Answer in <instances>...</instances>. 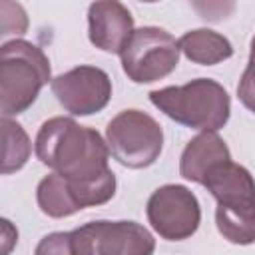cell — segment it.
<instances>
[{
    "instance_id": "obj_13",
    "label": "cell",
    "mask_w": 255,
    "mask_h": 255,
    "mask_svg": "<svg viewBox=\"0 0 255 255\" xmlns=\"http://www.w3.org/2000/svg\"><path fill=\"white\" fill-rule=\"evenodd\" d=\"M36 199H38V207L42 209V213L60 219V217H70L76 211H80V205L76 203L68 179L60 173H50L46 175L36 189Z\"/></svg>"
},
{
    "instance_id": "obj_6",
    "label": "cell",
    "mask_w": 255,
    "mask_h": 255,
    "mask_svg": "<svg viewBox=\"0 0 255 255\" xmlns=\"http://www.w3.org/2000/svg\"><path fill=\"white\" fill-rule=\"evenodd\" d=\"M177 40L157 26H143L131 32L120 50L122 68L135 84H151L169 76L179 62Z\"/></svg>"
},
{
    "instance_id": "obj_9",
    "label": "cell",
    "mask_w": 255,
    "mask_h": 255,
    "mask_svg": "<svg viewBox=\"0 0 255 255\" xmlns=\"http://www.w3.org/2000/svg\"><path fill=\"white\" fill-rule=\"evenodd\" d=\"M52 92L60 106L74 116L102 112L112 98L110 76L96 66H76L52 80Z\"/></svg>"
},
{
    "instance_id": "obj_14",
    "label": "cell",
    "mask_w": 255,
    "mask_h": 255,
    "mask_svg": "<svg viewBox=\"0 0 255 255\" xmlns=\"http://www.w3.org/2000/svg\"><path fill=\"white\" fill-rule=\"evenodd\" d=\"M2 135H4V151H2V173L8 175L24 167L30 157V139L20 124L10 120V116L2 118Z\"/></svg>"
},
{
    "instance_id": "obj_2",
    "label": "cell",
    "mask_w": 255,
    "mask_h": 255,
    "mask_svg": "<svg viewBox=\"0 0 255 255\" xmlns=\"http://www.w3.org/2000/svg\"><path fill=\"white\" fill-rule=\"evenodd\" d=\"M203 185L215 197V223L219 233L235 245L255 243V179L231 159L215 165Z\"/></svg>"
},
{
    "instance_id": "obj_3",
    "label": "cell",
    "mask_w": 255,
    "mask_h": 255,
    "mask_svg": "<svg viewBox=\"0 0 255 255\" xmlns=\"http://www.w3.org/2000/svg\"><path fill=\"white\" fill-rule=\"evenodd\" d=\"M149 102L173 122L201 129H221L231 112V102L221 84L209 78H197L183 86H167L153 90Z\"/></svg>"
},
{
    "instance_id": "obj_7",
    "label": "cell",
    "mask_w": 255,
    "mask_h": 255,
    "mask_svg": "<svg viewBox=\"0 0 255 255\" xmlns=\"http://www.w3.org/2000/svg\"><path fill=\"white\" fill-rule=\"evenodd\" d=\"M74 255H149L151 233L135 221H90L70 231Z\"/></svg>"
},
{
    "instance_id": "obj_12",
    "label": "cell",
    "mask_w": 255,
    "mask_h": 255,
    "mask_svg": "<svg viewBox=\"0 0 255 255\" xmlns=\"http://www.w3.org/2000/svg\"><path fill=\"white\" fill-rule=\"evenodd\" d=\"M177 44L187 60L201 64V66H215L233 56L231 42L223 34L215 30H207V28L185 32L177 40Z\"/></svg>"
},
{
    "instance_id": "obj_17",
    "label": "cell",
    "mask_w": 255,
    "mask_h": 255,
    "mask_svg": "<svg viewBox=\"0 0 255 255\" xmlns=\"http://www.w3.org/2000/svg\"><path fill=\"white\" fill-rule=\"evenodd\" d=\"M237 96L241 104L255 114V36L251 38V52H249V62L247 68L239 80L237 86Z\"/></svg>"
},
{
    "instance_id": "obj_1",
    "label": "cell",
    "mask_w": 255,
    "mask_h": 255,
    "mask_svg": "<svg viewBox=\"0 0 255 255\" xmlns=\"http://www.w3.org/2000/svg\"><path fill=\"white\" fill-rule=\"evenodd\" d=\"M36 155L52 171L80 181L110 171V147L104 137L72 118H50L36 135Z\"/></svg>"
},
{
    "instance_id": "obj_5",
    "label": "cell",
    "mask_w": 255,
    "mask_h": 255,
    "mask_svg": "<svg viewBox=\"0 0 255 255\" xmlns=\"http://www.w3.org/2000/svg\"><path fill=\"white\" fill-rule=\"evenodd\" d=\"M110 153L126 167L143 169L155 163L163 147L161 126L145 112L124 110L106 128Z\"/></svg>"
},
{
    "instance_id": "obj_16",
    "label": "cell",
    "mask_w": 255,
    "mask_h": 255,
    "mask_svg": "<svg viewBox=\"0 0 255 255\" xmlns=\"http://www.w3.org/2000/svg\"><path fill=\"white\" fill-rule=\"evenodd\" d=\"M2 36L6 34H22L28 28V16L24 8L18 2L12 0H2Z\"/></svg>"
},
{
    "instance_id": "obj_4",
    "label": "cell",
    "mask_w": 255,
    "mask_h": 255,
    "mask_svg": "<svg viewBox=\"0 0 255 255\" xmlns=\"http://www.w3.org/2000/svg\"><path fill=\"white\" fill-rule=\"evenodd\" d=\"M0 110L2 116L26 112L50 80V62L32 42L10 40L0 50Z\"/></svg>"
},
{
    "instance_id": "obj_15",
    "label": "cell",
    "mask_w": 255,
    "mask_h": 255,
    "mask_svg": "<svg viewBox=\"0 0 255 255\" xmlns=\"http://www.w3.org/2000/svg\"><path fill=\"white\" fill-rule=\"evenodd\" d=\"M189 4L203 20L223 22L235 12L237 0H189Z\"/></svg>"
},
{
    "instance_id": "obj_19",
    "label": "cell",
    "mask_w": 255,
    "mask_h": 255,
    "mask_svg": "<svg viewBox=\"0 0 255 255\" xmlns=\"http://www.w3.org/2000/svg\"><path fill=\"white\" fill-rule=\"evenodd\" d=\"M139 2H159V0H139Z\"/></svg>"
},
{
    "instance_id": "obj_10",
    "label": "cell",
    "mask_w": 255,
    "mask_h": 255,
    "mask_svg": "<svg viewBox=\"0 0 255 255\" xmlns=\"http://www.w3.org/2000/svg\"><path fill=\"white\" fill-rule=\"evenodd\" d=\"M90 42L110 54H120L133 32V16L120 0H96L88 8Z\"/></svg>"
},
{
    "instance_id": "obj_8",
    "label": "cell",
    "mask_w": 255,
    "mask_h": 255,
    "mask_svg": "<svg viewBox=\"0 0 255 255\" xmlns=\"http://www.w3.org/2000/svg\"><path fill=\"white\" fill-rule=\"evenodd\" d=\"M147 221L153 231L167 241H183L191 237L201 223L197 197L177 183L157 187L147 199Z\"/></svg>"
},
{
    "instance_id": "obj_18",
    "label": "cell",
    "mask_w": 255,
    "mask_h": 255,
    "mask_svg": "<svg viewBox=\"0 0 255 255\" xmlns=\"http://www.w3.org/2000/svg\"><path fill=\"white\" fill-rule=\"evenodd\" d=\"M36 253L42 255V253H58V255H64V253H72L70 249V233H50L42 239V243L36 247Z\"/></svg>"
},
{
    "instance_id": "obj_11",
    "label": "cell",
    "mask_w": 255,
    "mask_h": 255,
    "mask_svg": "<svg viewBox=\"0 0 255 255\" xmlns=\"http://www.w3.org/2000/svg\"><path fill=\"white\" fill-rule=\"evenodd\" d=\"M227 159H231L227 143L215 131H201L185 145L179 159V173L187 181L203 185L207 173Z\"/></svg>"
}]
</instances>
